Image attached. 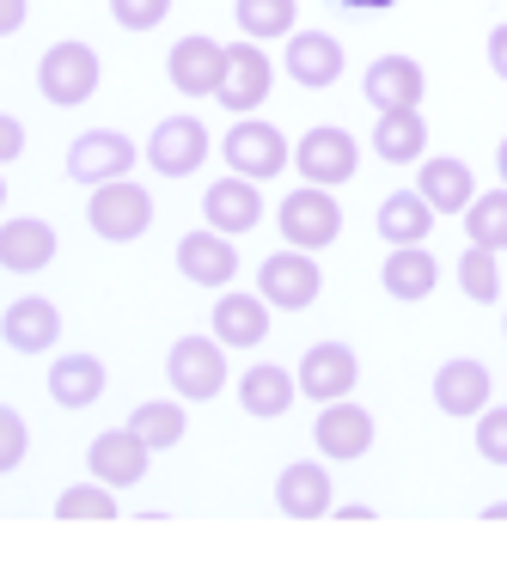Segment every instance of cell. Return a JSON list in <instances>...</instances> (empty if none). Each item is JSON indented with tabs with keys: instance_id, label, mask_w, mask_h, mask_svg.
<instances>
[{
	"instance_id": "9c48e42d",
	"label": "cell",
	"mask_w": 507,
	"mask_h": 568,
	"mask_svg": "<svg viewBox=\"0 0 507 568\" xmlns=\"http://www.w3.org/2000/svg\"><path fill=\"white\" fill-rule=\"evenodd\" d=\"M318 287H324V270H318V257L300 251V245L270 251V257L257 263V294L270 300L275 312H306L312 300H318Z\"/></svg>"
},
{
	"instance_id": "d4e9b609",
	"label": "cell",
	"mask_w": 507,
	"mask_h": 568,
	"mask_svg": "<svg viewBox=\"0 0 507 568\" xmlns=\"http://www.w3.org/2000/svg\"><path fill=\"white\" fill-rule=\"evenodd\" d=\"M209 331L226 348H263V336H270V300L226 287V300H214V312H209Z\"/></svg>"
},
{
	"instance_id": "5bb4252c",
	"label": "cell",
	"mask_w": 507,
	"mask_h": 568,
	"mask_svg": "<svg viewBox=\"0 0 507 568\" xmlns=\"http://www.w3.org/2000/svg\"><path fill=\"white\" fill-rule=\"evenodd\" d=\"M489 397H495V373L483 367V361H470V355L440 361V373H434V409H440V416L470 422V416L489 409Z\"/></svg>"
},
{
	"instance_id": "7a4b0ae2",
	"label": "cell",
	"mask_w": 507,
	"mask_h": 568,
	"mask_svg": "<svg viewBox=\"0 0 507 568\" xmlns=\"http://www.w3.org/2000/svg\"><path fill=\"white\" fill-rule=\"evenodd\" d=\"M221 160H226V172H239V178L275 184V178L294 165V141H287L275 123H263V116H239V123L226 129V141H221Z\"/></svg>"
},
{
	"instance_id": "7402d4cb",
	"label": "cell",
	"mask_w": 507,
	"mask_h": 568,
	"mask_svg": "<svg viewBox=\"0 0 507 568\" xmlns=\"http://www.w3.org/2000/svg\"><path fill=\"white\" fill-rule=\"evenodd\" d=\"M331 470H324V458H294V465H282V477H275V507H282L287 519H324L331 514Z\"/></svg>"
},
{
	"instance_id": "cb8c5ba5",
	"label": "cell",
	"mask_w": 507,
	"mask_h": 568,
	"mask_svg": "<svg viewBox=\"0 0 507 568\" xmlns=\"http://www.w3.org/2000/svg\"><path fill=\"white\" fill-rule=\"evenodd\" d=\"M416 190L428 196L434 214H465L470 202H477V178H470V165L453 160V153H428V160L416 165Z\"/></svg>"
},
{
	"instance_id": "4fadbf2b",
	"label": "cell",
	"mask_w": 507,
	"mask_h": 568,
	"mask_svg": "<svg viewBox=\"0 0 507 568\" xmlns=\"http://www.w3.org/2000/svg\"><path fill=\"white\" fill-rule=\"evenodd\" d=\"M148 465H153V446L141 440L135 428H104V434H92V446H87V470L99 483H111V489H135L141 477H148Z\"/></svg>"
},
{
	"instance_id": "ab89813d",
	"label": "cell",
	"mask_w": 507,
	"mask_h": 568,
	"mask_svg": "<svg viewBox=\"0 0 507 568\" xmlns=\"http://www.w3.org/2000/svg\"><path fill=\"white\" fill-rule=\"evenodd\" d=\"M26 19H31V0H0V38H13Z\"/></svg>"
},
{
	"instance_id": "ffe728a7",
	"label": "cell",
	"mask_w": 507,
	"mask_h": 568,
	"mask_svg": "<svg viewBox=\"0 0 507 568\" xmlns=\"http://www.w3.org/2000/svg\"><path fill=\"white\" fill-rule=\"evenodd\" d=\"M0 343L13 348V355H50L62 343V312H55V300H43V294L13 300V306L0 312Z\"/></svg>"
},
{
	"instance_id": "30bf717a",
	"label": "cell",
	"mask_w": 507,
	"mask_h": 568,
	"mask_svg": "<svg viewBox=\"0 0 507 568\" xmlns=\"http://www.w3.org/2000/svg\"><path fill=\"white\" fill-rule=\"evenodd\" d=\"M202 226H214V233L226 239H245L251 226H263V184L257 178H214L209 190H202Z\"/></svg>"
},
{
	"instance_id": "3957f363",
	"label": "cell",
	"mask_w": 507,
	"mask_h": 568,
	"mask_svg": "<svg viewBox=\"0 0 507 568\" xmlns=\"http://www.w3.org/2000/svg\"><path fill=\"white\" fill-rule=\"evenodd\" d=\"M275 226H282V239L300 245V251H331L336 239H343V202H336V190H324V184H300V190L282 196Z\"/></svg>"
},
{
	"instance_id": "277c9868",
	"label": "cell",
	"mask_w": 507,
	"mask_h": 568,
	"mask_svg": "<svg viewBox=\"0 0 507 568\" xmlns=\"http://www.w3.org/2000/svg\"><path fill=\"white\" fill-rule=\"evenodd\" d=\"M87 226L104 239V245H135V239L153 226V190H141L135 178L99 184L92 202H87Z\"/></svg>"
},
{
	"instance_id": "d6a6232c",
	"label": "cell",
	"mask_w": 507,
	"mask_h": 568,
	"mask_svg": "<svg viewBox=\"0 0 507 568\" xmlns=\"http://www.w3.org/2000/svg\"><path fill=\"white\" fill-rule=\"evenodd\" d=\"M465 233H470V245L507 251V184L501 190H477V202L465 209Z\"/></svg>"
},
{
	"instance_id": "603a6c76",
	"label": "cell",
	"mask_w": 507,
	"mask_h": 568,
	"mask_svg": "<svg viewBox=\"0 0 507 568\" xmlns=\"http://www.w3.org/2000/svg\"><path fill=\"white\" fill-rule=\"evenodd\" d=\"M300 404V379L287 367H275V361H257V367L239 373V409L257 422H282L287 409Z\"/></svg>"
},
{
	"instance_id": "e575fe53",
	"label": "cell",
	"mask_w": 507,
	"mask_h": 568,
	"mask_svg": "<svg viewBox=\"0 0 507 568\" xmlns=\"http://www.w3.org/2000/svg\"><path fill=\"white\" fill-rule=\"evenodd\" d=\"M26 453H31V428H26V416H19L13 404H0V477H13V470L26 465Z\"/></svg>"
},
{
	"instance_id": "4dcf8cb0",
	"label": "cell",
	"mask_w": 507,
	"mask_h": 568,
	"mask_svg": "<svg viewBox=\"0 0 507 568\" xmlns=\"http://www.w3.org/2000/svg\"><path fill=\"white\" fill-rule=\"evenodd\" d=\"M233 19H239V38L275 43V38H294L300 31V0H239Z\"/></svg>"
},
{
	"instance_id": "1f68e13d",
	"label": "cell",
	"mask_w": 507,
	"mask_h": 568,
	"mask_svg": "<svg viewBox=\"0 0 507 568\" xmlns=\"http://www.w3.org/2000/svg\"><path fill=\"white\" fill-rule=\"evenodd\" d=\"M458 294H465L470 306H495V300H501V263H495L489 245L458 251Z\"/></svg>"
},
{
	"instance_id": "8d00e7d4",
	"label": "cell",
	"mask_w": 507,
	"mask_h": 568,
	"mask_svg": "<svg viewBox=\"0 0 507 568\" xmlns=\"http://www.w3.org/2000/svg\"><path fill=\"white\" fill-rule=\"evenodd\" d=\"M165 13H172V0H111V19L123 31H160L165 26Z\"/></svg>"
},
{
	"instance_id": "44dd1931",
	"label": "cell",
	"mask_w": 507,
	"mask_h": 568,
	"mask_svg": "<svg viewBox=\"0 0 507 568\" xmlns=\"http://www.w3.org/2000/svg\"><path fill=\"white\" fill-rule=\"evenodd\" d=\"M55 251H62V239H55V226L38 221V214L0 221V270H7V275H38V270H50Z\"/></svg>"
},
{
	"instance_id": "6da1fadb",
	"label": "cell",
	"mask_w": 507,
	"mask_h": 568,
	"mask_svg": "<svg viewBox=\"0 0 507 568\" xmlns=\"http://www.w3.org/2000/svg\"><path fill=\"white\" fill-rule=\"evenodd\" d=\"M99 80H104V62H99V50L80 43V38L50 43L43 62H38V92H43V104H55V111H80V104H92Z\"/></svg>"
},
{
	"instance_id": "74e56055",
	"label": "cell",
	"mask_w": 507,
	"mask_h": 568,
	"mask_svg": "<svg viewBox=\"0 0 507 568\" xmlns=\"http://www.w3.org/2000/svg\"><path fill=\"white\" fill-rule=\"evenodd\" d=\"M19 153H26V123H19V116H7V111H0V165H13Z\"/></svg>"
},
{
	"instance_id": "8fae6325",
	"label": "cell",
	"mask_w": 507,
	"mask_h": 568,
	"mask_svg": "<svg viewBox=\"0 0 507 568\" xmlns=\"http://www.w3.org/2000/svg\"><path fill=\"white\" fill-rule=\"evenodd\" d=\"M373 416L355 404V397H336V404H318V422H312V446H318L331 465H355V458H367L373 446Z\"/></svg>"
},
{
	"instance_id": "9a60e30c",
	"label": "cell",
	"mask_w": 507,
	"mask_h": 568,
	"mask_svg": "<svg viewBox=\"0 0 507 568\" xmlns=\"http://www.w3.org/2000/svg\"><path fill=\"white\" fill-rule=\"evenodd\" d=\"M270 87H275V68H270V55H263V43H251V38L226 43V80H221L214 99H221L233 116H251L263 99H270Z\"/></svg>"
},
{
	"instance_id": "b9f144b4",
	"label": "cell",
	"mask_w": 507,
	"mask_h": 568,
	"mask_svg": "<svg viewBox=\"0 0 507 568\" xmlns=\"http://www.w3.org/2000/svg\"><path fill=\"white\" fill-rule=\"evenodd\" d=\"M495 172H501V184H507V135H501V148H495Z\"/></svg>"
},
{
	"instance_id": "d590c367",
	"label": "cell",
	"mask_w": 507,
	"mask_h": 568,
	"mask_svg": "<svg viewBox=\"0 0 507 568\" xmlns=\"http://www.w3.org/2000/svg\"><path fill=\"white\" fill-rule=\"evenodd\" d=\"M477 458L483 465H507V404H489L477 416Z\"/></svg>"
},
{
	"instance_id": "5b68a950",
	"label": "cell",
	"mask_w": 507,
	"mask_h": 568,
	"mask_svg": "<svg viewBox=\"0 0 507 568\" xmlns=\"http://www.w3.org/2000/svg\"><path fill=\"white\" fill-rule=\"evenodd\" d=\"M165 379L184 404H209L226 392V343L221 336H178L172 355H165Z\"/></svg>"
},
{
	"instance_id": "83f0119b",
	"label": "cell",
	"mask_w": 507,
	"mask_h": 568,
	"mask_svg": "<svg viewBox=\"0 0 507 568\" xmlns=\"http://www.w3.org/2000/svg\"><path fill=\"white\" fill-rule=\"evenodd\" d=\"M50 397L62 409H92L104 397V361L74 348V355H55L50 361Z\"/></svg>"
},
{
	"instance_id": "d6986e66",
	"label": "cell",
	"mask_w": 507,
	"mask_h": 568,
	"mask_svg": "<svg viewBox=\"0 0 507 568\" xmlns=\"http://www.w3.org/2000/svg\"><path fill=\"white\" fill-rule=\"evenodd\" d=\"M282 68H287V80H294V87H306V92L336 87V80H343V68H348L343 38H331V31H294V38H287Z\"/></svg>"
},
{
	"instance_id": "836d02e7",
	"label": "cell",
	"mask_w": 507,
	"mask_h": 568,
	"mask_svg": "<svg viewBox=\"0 0 507 568\" xmlns=\"http://www.w3.org/2000/svg\"><path fill=\"white\" fill-rule=\"evenodd\" d=\"M55 519H116V495L111 483H74V489L55 495Z\"/></svg>"
},
{
	"instance_id": "52a82bcc",
	"label": "cell",
	"mask_w": 507,
	"mask_h": 568,
	"mask_svg": "<svg viewBox=\"0 0 507 568\" xmlns=\"http://www.w3.org/2000/svg\"><path fill=\"white\" fill-rule=\"evenodd\" d=\"M209 153H214V141H209V129H202V116H160L148 148H141V160L178 184V178H196L202 165H209Z\"/></svg>"
},
{
	"instance_id": "f35d334b",
	"label": "cell",
	"mask_w": 507,
	"mask_h": 568,
	"mask_svg": "<svg viewBox=\"0 0 507 568\" xmlns=\"http://www.w3.org/2000/svg\"><path fill=\"white\" fill-rule=\"evenodd\" d=\"M483 55H489V74L507 87V26H495V31H489V43H483Z\"/></svg>"
},
{
	"instance_id": "f6af8a7d",
	"label": "cell",
	"mask_w": 507,
	"mask_h": 568,
	"mask_svg": "<svg viewBox=\"0 0 507 568\" xmlns=\"http://www.w3.org/2000/svg\"><path fill=\"white\" fill-rule=\"evenodd\" d=\"M501 336H507V312H501Z\"/></svg>"
},
{
	"instance_id": "7bdbcfd3",
	"label": "cell",
	"mask_w": 507,
	"mask_h": 568,
	"mask_svg": "<svg viewBox=\"0 0 507 568\" xmlns=\"http://www.w3.org/2000/svg\"><path fill=\"white\" fill-rule=\"evenodd\" d=\"M0 209H7V178H0Z\"/></svg>"
},
{
	"instance_id": "ba28073f",
	"label": "cell",
	"mask_w": 507,
	"mask_h": 568,
	"mask_svg": "<svg viewBox=\"0 0 507 568\" xmlns=\"http://www.w3.org/2000/svg\"><path fill=\"white\" fill-rule=\"evenodd\" d=\"M135 160H141V148L123 135V129H80L74 141H68V178L74 184H87V190H99V184H111V178H129L135 172Z\"/></svg>"
},
{
	"instance_id": "8992f818",
	"label": "cell",
	"mask_w": 507,
	"mask_h": 568,
	"mask_svg": "<svg viewBox=\"0 0 507 568\" xmlns=\"http://www.w3.org/2000/svg\"><path fill=\"white\" fill-rule=\"evenodd\" d=\"M294 172L306 184H324V190H343L348 178L361 172V141L348 135L343 123H318L294 141Z\"/></svg>"
},
{
	"instance_id": "ac0fdd59",
	"label": "cell",
	"mask_w": 507,
	"mask_h": 568,
	"mask_svg": "<svg viewBox=\"0 0 507 568\" xmlns=\"http://www.w3.org/2000/svg\"><path fill=\"white\" fill-rule=\"evenodd\" d=\"M361 92H367L373 111H422V99H428V74H422L416 55H373Z\"/></svg>"
},
{
	"instance_id": "2e32d148",
	"label": "cell",
	"mask_w": 507,
	"mask_h": 568,
	"mask_svg": "<svg viewBox=\"0 0 507 568\" xmlns=\"http://www.w3.org/2000/svg\"><path fill=\"white\" fill-rule=\"evenodd\" d=\"M178 275H184L190 287H214V294H226L239 275V251L226 233H214V226H196V233L178 239Z\"/></svg>"
},
{
	"instance_id": "7c38bea8",
	"label": "cell",
	"mask_w": 507,
	"mask_h": 568,
	"mask_svg": "<svg viewBox=\"0 0 507 568\" xmlns=\"http://www.w3.org/2000/svg\"><path fill=\"white\" fill-rule=\"evenodd\" d=\"M165 80H172L184 99H214L221 80H226V43L202 38V31L178 38L172 50H165Z\"/></svg>"
},
{
	"instance_id": "ee69618b",
	"label": "cell",
	"mask_w": 507,
	"mask_h": 568,
	"mask_svg": "<svg viewBox=\"0 0 507 568\" xmlns=\"http://www.w3.org/2000/svg\"><path fill=\"white\" fill-rule=\"evenodd\" d=\"M336 7H348V13H355V0H336Z\"/></svg>"
},
{
	"instance_id": "484cf974",
	"label": "cell",
	"mask_w": 507,
	"mask_h": 568,
	"mask_svg": "<svg viewBox=\"0 0 507 568\" xmlns=\"http://www.w3.org/2000/svg\"><path fill=\"white\" fill-rule=\"evenodd\" d=\"M379 282H385V294H392V300H404V306H422V300L440 287V263H434L428 245H392V257H385Z\"/></svg>"
},
{
	"instance_id": "4316f807",
	"label": "cell",
	"mask_w": 507,
	"mask_h": 568,
	"mask_svg": "<svg viewBox=\"0 0 507 568\" xmlns=\"http://www.w3.org/2000/svg\"><path fill=\"white\" fill-rule=\"evenodd\" d=\"M434 221H440V214L428 209V196H422L416 184H409V190H392V196L379 202V214H373V226H379L385 245H428Z\"/></svg>"
},
{
	"instance_id": "60d3db41",
	"label": "cell",
	"mask_w": 507,
	"mask_h": 568,
	"mask_svg": "<svg viewBox=\"0 0 507 568\" xmlns=\"http://www.w3.org/2000/svg\"><path fill=\"white\" fill-rule=\"evenodd\" d=\"M483 519H495V526H501V519H507V501H489V507H483Z\"/></svg>"
},
{
	"instance_id": "e0dca14e",
	"label": "cell",
	"mask_w": 507,
	"mask_h": 568,
	"mask_svg": "<svg viewBox=\"0 0 507 568\" xmlns=\"http://www.w3.org/2000/svg\"><path fill=\"white\" fill-rule=\"evenodd\" d=\"M294 379H300V397H312V404H336V397L355 392L361 361H355L348 343H312L306 355H300Z\"/></svg>"
},
{
	"instance_id": "f546056e",
	"label": "cell",
	"mask_w": 507,
	"mask_h": 568,
	"mask_svg": "<svg viewBox=\"0 0 507 568\" xmlns=\"http://www.w3.org/2000/svg\"><path fill=\"white\" fill-rule=\"evenodd\" d=\"M129 428L141 434V440L153 446V453H172L178 440L190 434V416H184V397H148V404H135V416H129Z\"/></svg>"
},
{
	"instance_id": "f1b7e54d",
	"label": "cell",
	"mask_w": 507,
	"mask_h": 568,
	"mask_svg": "<svg viewBox=\"0 0 507 568\" xmlns=\"http://www.w3.org/2000/svg\"><path fill=\"white\" fill-rule=\"evenodd\" d=\"M373 153L385 165H422L428 160V116L422 111H379L373 123Z\"/></svg>"
}]
</instances>
